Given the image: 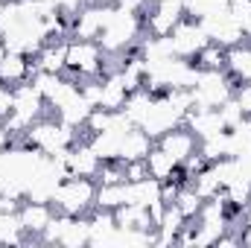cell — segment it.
<instances>
[{
    "label": "cell",
    "instance_id": "6da1fadb",
    "mask_svg": "<svg viewBox=\"0 0 251 248\" xmlns=\"http://www.w3.org/2000/svg\"><path fill=\"white\" fill-rule=\"evenodd\" d=\"M140 38H143V15L114 9L111 21H108V26L102 29V35L97 38V44L102 47L105 56H120L126 50L137 47Z\"/></svg>",
    "mask_w": 251,
    "mask_h": 248
},
{
    "label": "cell",
    "instance_id": "7a4b0ae2",
    "mask_svg": "<svg viewBox=\"0 0 251 248\" xmlns=\"http://www.w3.org/2000/svg\"><path fill=\"white\" fill-rule=\"evenodd\" d=\"M50 204L59 213H67V216H88L94 210V204H97V181L94 178L67 175V178H62L56 184Z\"/></svg>",
    "mask_w": 251,
    "mask_h": 248
},
{
    "label": "cell",
    "instance_id": "3957f363",
    "mask_svg": "<svg viewBox=\"0 0 251 248\" xmlns=\"http://www.w3.org/2000/svg\"><path fill=\"white\" fill-rule=\"evenodd\" d=\"M26 140H29V146L41 149L44 155L59 158L79 140V128L62 123L59 117H41L26 128Z\"/></svg>",
    "mask_w": 251,
    "mask_h": 248
},
{
    "label": "cell",
    "instance_id": "277c9868",
    "mask_svg": "<svg viewBox=\"0 0 251 248\" xmlns=\"http://www.w3.org/2000/svg\"><path fill=\"white\" fill-rule=\"evenodd\" d=\"M67 73L73 79H100L105 73V53L97 41L70 38L67 41Z\"/></svg>",
    "mask_w": 251,
    "mask_h": 248
},
{
    "label": "cell",
    "instance_id": "5b68a950",
    "mask_svg": "<svg viewBox=\"0 0 251 248\" xmlns=\"http://www.w3.org/2000/svg\"><path fill=\"white\" fill-rule=\"evenodd\" d=\"M114 3H85L70 26V38H85V41H97L102 35V29L108 26L111 15H114Z\"/></svg>",
    "mask_w": 251,
    "mask_h": 248
},
{
    "label": "cell",
    "instance_id": "8992f818",
    "mask_svg": "<svg viewBox=\"0 0 251 248\" xmlns=\"http://www.w3.org/2000/svg\"><path fill=\"white\" fill-rule=\"evenodd\" d=\"M207 44H210V38H207V32L201 29V24H199L196 18H181V21L176 24L173 35H170L173 56L187 59V62H193V59H196Z\"/></svg>",
    "mask_w": 251,
    "mask_h": 248
},
{
    "label": "cell",
    "instance_id": "52a82bcc",
    "mask_svg": "<svg viewBox=\"0 0 251 248\" xmlns=\"http://www.w3.org/2000/svg\"><path fill=\"white\" fill-rule=\"evenodd\" d=\"M184 117H187V114H184L178 105H173V99H170L167 94H161V97H155V99H152L149 114L143 117L140 128H143L152 140H158V137H161V134H167L170 128L184 125Z\"/></svg>",
    "mask_w": 251,
    "mask_h": 248
},
{
    "label": "cell",
    "instance_id": "ba28073f",
    "mask_svg": "<svg viewBox=\"0 0 251 248\" xmlns=\"http://www.w3.org/2000/svg\"><path fill=\"white\" fill-rule=\"evenodd\" d=\"M64 167L70 175H79V178H97L100 175V167H102V158L94 152V146L85 140H76L67 152H64Z\"/></svg>",
    "mask_w": 251,
    "mask_h": 248
},
{
    "label": "cell",
    "instance_id": "9c48e42d",
    "mask_svg": "<svg viewBox=\"0 0 251 248\" xmlns=\"http://www.w3.org/2000/svg\"><path fill=\"white\" fill-rule=\"evenodd\" d=\"M53 213H56V207H53L50 201L24 198V201H21V210H18V219H21V228H24V234L41 243V234H44V228L50 225Z\"/></svg>",
    "mask_w": 251,
    "mask_h": 248
},
{
    "label": "cell",
    "instance_id": "30bf717a",
    "mask_svg": "<svg viewBox=\"0 0 251 248\" xmlns=\"http://www.w3.org/2000/svg\"><path fill=\"white\" fill-rule=\"evenodd\" d=\"M155 143H158L164 152H170L178 164H184L193 152H199V137L190 131L187 125H176V128H170V131L161 134Z\"/></svg>",
    "mask_w": 251,
    "mask_h": 248
},
{
    "label": "cell",
    "instance_id": "8fae6325",
    "mask_svg": "<svg viewBox=\"0 0 251 248\" xmlns=\"http://www.w3.org/2000/svg\"><path fill=\"white\" fill-rule=\"evenodd\" d=\"M35 73V64L29 56L24 53H15V50H6V56L0 59V85H9V88H18V85H26Z\"/></svg>",
    "mask_w": 251,
    "mask_h": 248
},
{
    "label": "cell",
    "instance_id": "7c38bea8",
    "mask_svg": "<svg viewBox=\"0 0 251 248\" xmlns=\"http://www.w3.org/2000/svg\"><path fill=\"white\" fill-rule=\"evenodd\" d=\"M67 41H70V38H47L44 47L32 56L35 70H44V73H64V70H67Z\"/></svg>",
    "mask_w": 251,
    "mask_h": 248
},
{
    "label": "cell",
    "instance_id": "4fadbf2b",
    "mask_svg": "<svg viewBox=\"0 0 251 248\" xmlns=\"http://www.w3.org/2000/svg\"><path fill=\"white\" fill-rule=\"evenodd\" d=\"M184 125H187L190 131L199 137V140H204V137H213V134H222V131H228V125L222 120V114H219V108H201V111H187V117H184Z\"/></svg>",
    "mask_w": 251,
    "mask_h": 248
},
{
    "label": "cell",
    "instance_id": "5bb4252c",
    "mask_svg": "<svg viewBox=\"0 0 251 248\" xmlns=\"http://www.w3.org/2000/svg\"><path fill=\"white\" fill-rule=\"evenodd\" d=\"M155 140L140 128V125H131L120 137V161H137V158H146L152 152Z\"/></svg>",
    "mask_w": 251,
    "mask_h": 248
},
{
    "label": "cell",
    "instance_id": "9a60e30c",
    "mask_svg": "<svg viewBox=\"0 0 251 248\" xmlns=\"http://www.w3.org/2000/svg\"><path fill=\"white\" fill-rule=\"evenodd\" d=\"M155 201H164L161 198V181L158 178H143V181H126V204H140V207H149Z\"/></svg>",
    "mask_w": 251,
    "mask_h": 248
},
{
    "label": "cell",
    "instance_id": "2e32d148",
    "mask_svg": "<svg viewBox=\"0 0 251 248\" xmlns=\"http://www.w3.org/2000/svg\"><path fill=\"white\" fill-rule=\"evenodd\" d=\"M114 219H117L120 231H155V222H152L149 210L140 207V204H123V207H117Z\"/></svg>",
    "mask_w": 251,
    "mask_h": 248
},
{
    "label": "cell",
    "instance_id": "e0dca14e",
    "mask_svg": "<svg viewBox=\"0 0 251 248\" xmlns=\"http://www.w3.org/2000/svg\"><path fill=\"white\" fill-rule=\"evenodd\" d=\"M225 70L234 82H251V41H243L228 50Z\"/></svg>",
    "mask_w": 251,
    "mask_h": 248
},
{
    "label": "cell",
    "instance_id": "ac0fdd59",
    "mask_svg": "<svg viewBox=\"0 0 251 248\" xmlns=\"http://www.w3.org/2000/svg\"><path fill=\"white\" fill-rule=\"evenodd\" d=\"M91 111H94V105L82 97V88H79V94H76L73 99H67L62 108H56V117H59L62 123L73 125V128H85L88 117H91Z\"/></svg>",
    "mask_w": 251,
    "mask_h": 248
},
{
    "label": "cell",
    "instance_id": "d6986e66",
    "mask_svg": "<svg viewBox=\"0 0 251 248\" xmlns=\"http://www.w3.org/2000/svg\"><path fill=\"white\" fill-rule=\"evenodd\" d=\"M146 167H149V175L152 178H158V181H167V178H173L176 173H178V161L170 155V152H164L158 143L152 146V152L146 155Z\"/></svg>",
    "mask_w": 251,
    "mask_h": 248
},
{
    "label": "cell",
    "instance_id": "ffe728a7",
    "mask_svg": "<svg viewBox=\"0 0 251 248\" xmlns=\"http://www.w3.org/2000/svg\"><path fill=\"white\" fill-rule=\"evenodd\" d=\"M88 243H91V216H70L62 231L59 246L79 248V246H88Z\"/></svg>",
    "mask_w": 251,
    "mask_h": 248
},
{
    "label": "cell",
    "instance_id": "44dd1931",
    "mask_svg": "<svg viewBox=\"0 0 251 248\" xmlns=\"http://www.w3.org/2000/svg\"><path fill=\"white\" fill-rule=\"evenodd\" d=\"M120 137L123 134L117 131H97V134H88V143L102 161H120Z\"/></svg>",
    "mask_w": 251,
    "mask_h": 248
},
{
    "label": "cell",
    "instance_id": "7402d4cb",
    "mask_svg": "<svg viewBox=\"0 0 251 248\" xmlns=\"http://www.w3.org/2000/svg\"><path fill=\"white\" fill-rule=\"evenodd\" d=\"M152 94L146 91V88H140V91H134V94H128V99H126V105L120 108L126 117H128V123L131 125H140L143 123V117L149 114V105H152Z\"/></svg>",
    "mask_w": 251,
    "mask_h": 248
},
{
    "label": "cell",
    "instance_id": "603a6c76",
    "mask_svg": "<svg viewBox=\"0 0 251 248\" xmlns=\"http://www.w3.org/2000/svg\"><path fill=\"white\" fill-rule=\"evenodd\" d=\"M126 204V181L123 184H97V204L100 210H117Z\"/></svg>",
    "mask_w": 251,
    "mask_h": 248
},
{
    "label": "cell",
    "instance_id": "cb8c5ba5",
    "mask_svg": "<svg viewBox=\"0 0 251 248\" xmlns=\"http://www.w3.org/2000/svg\"><path fill=\"white\" fill-rule=\"evenodd\" d=\"M225 59H228V50L210 41V44L193 59V64H196L199 70H225Z\"/></svg>",
    "mask_w": 251,
    "mask_h": 248
},
{
    "label": "cell",
    "instance_id": "d4e9b609",
    "mask_svg": "<svg viewBox=\"0 0 251 248\" xmlns=\"http://www.w3.org/2000/svg\"><path fill=\"white\" fill-rule=\"evenodd\" d=\"M190 187H193V190H196V193H199V196H201L204 201H207V198H213V196H216V193L222 190V181L216 178L213 167H204L201 173H196V175L190 178Z\"/></svg>",
    "mask_w": 251,
    "mask_h": 248
},
{
    "label": "cell",
    "instance_id": "484cf974",
    "mask_svg": "<svg viewBox=\"0 0 251 248\" xmlns=\"http://www.w3.org/2000/svg\"><path fill=\"white\" fill-rule=\"evenodd\" d=\"M173 204H176L187 219H196V216H199V210H201V204H204V198H201V196H199L190 184H184L181 190H178V196H176V201H173Z\"/></svg>",
    "mask_w": 251,
    "mask_h": 248
},
{
    "label": "cell",
    "instance_id": "4316f807",
    "mask_svg": "<svg viewBox=\"0 0 251 248\" xmlns=\"http://www.w3.org/2000/svg\"><path fill=\"white\" fill-rule=\"evenodd\" d=\"M228 134H231V149H234V155L251 149V117H240V123L231 125Z\"/></svg>",
    "mask_w": 251,
    "mask_h": 248
},
{
    "label": "cell",
    "instance_id": "83f0119b",
    "mask_svg": "<svg viewBox=\"0 0 251 248\" xmlns=\"http://www.w3.org/2000/svg\"><path fill=\"white\" fill-rule=\"evenodd\" d=\"M126 173H123V161H102L97 184H123Z\"/></svg>",
    "mask_w": 251,
    "mask_h": 248
},
{
    "label": "cell",
    "instance_id": "f1b7e54d",
    "mask_svg": "<svg viewBox=\"0 0 251 248\" xmlns=\"http://www.w3.org/2000/svg\"><path fill=\"white\" fill-rule=\"evenodd\" d=\"M123 173H126V181H143V178H149L146 158H137V161H123Z\"/></svg>",
    "mask_w": 251,
    "mask_h": 248
},
{
    "label": "cell",
    "instance_id": "f546056e",
    "mask_svg": "<svg viewBox=\"0 0 251 248\" xmlns=\"http://www.w3.org/2000/svg\"><path fill=\"white\" fill-rule=\"evenodd\" d=\"M234 99H237V105H240V111L251 117V82H237V88H234Z\"/></svg>",
    "mask_w": 251,
    "mask_h": 248
},
{
    "label": "cell",
    "instance_id": "4dcf8cb0",
    "mask_svg": "<svg viewBox=\"0 0 251 248\" xmlns=\"http://www.w3.org/2000/svg\"><path fill=\"white\" fill-rule=\"evenodd\" d=\"M15 111V88L0 85V123L9 120V114Z\"/></svg>",
    "mask_w": 251,
    "mask_h": 248
},
{
    "label": "cell",
    "instance_id": "1f68e13d",
    "mask_svg": "<svg viewBox=\"0 0 251 248\" xmlns=\"http://www.w3.org/2000/svg\"><path fill=\"white\" fill-rule=\"evenodd\" d=\"M234 18L240 21V26H243V35H246V41H251V3L246 6V9L234 12Z\"/></svg>",
    "mask_w": 251,
    "mask_h": 248
},
{
    "label": "cell",
    "instance_id": "d6a6232c",
    "mask_svg": "<svg viewBox=\"0 0 251 248\" xmlns=\"http://www.w3.org/2000/svg\"><path fill=\"white\" fill-rule=\"evenodd\" d=\"M117 9H123V12H134V15H143L149 6H146V0H117L114 3Z\"/></svg>",
    "mask_w": 251,
    "mask_h": 248
},
{
    "label": "cell",
    "instance_id": "836d02e7",
    "mask_svg": "<svg viewBox=\"0 0 251 248\" xmlns=\"http://www.w3.org/2000/svg\"><path fill=\"white\" fill-rule=\"evenodd\" d=\"M6 50H9V47H6V41H3V38H0V59H3V56H6Z\"/></svg>",
    "mask_w": 251,
    "mask_h": 248
}]
</instances>
